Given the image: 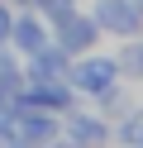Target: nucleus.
Returning a JSON list of instances; mask_svg holds the SVG:
<instances>
[{
    "label": "nucleus",
    "mask_w": 143,
    "mask_h": 148,
    "mask_svg": "<svg viewBox=\"0 0 143 148\" xmlns=\"http://www.w3.org/2000/svg\"><path fill=\"white\" fill-rule=\"evenodd\" d=\"M10 24H14V19H10V14H5V10H0V43H5V38H10Z\"/></svg>",
    "instance_id": "nucleus-12"
},
{
    "label": "nucleus",
    "mask_w": 143,
    "mask_h": 148,
    "mask_svg": "<svg viewBox=\"0 0 143 148\" xmlns=\"http://www.w3.org/2000/svg\"><path fill=\"white\" fill-rule=\"evenodd\" d=\"M14 138L48 143V138H57V124H53V119H38V115H19V119H14Z\"/></svg>",
    "instance_id": "nucleus-6"
},
{
    "label": "nucleus",
    "mask_w": 143,
    "mask_h": 148,
    "mask_svg": "<svg viewBox=\"0 0 143 148\" xmlns=\"http://www.w3.org/2000/svg\"><path fill=\"white\" fill-rule=\"evenodd\" d=\"M24 105H29V110H62V105H72V96H67V86L48 81V86H34V91H29Z\"/></svg>",
    "instance_id": "nucleus-5"
},
{
    "label": "nucleus",
    "mask_w": 143,
    "mask_h": 148,
    "mask_svg": "<svg viewBox=\"0 0 143 148\" xmlns=\"http://www.w3.org/2000/svg\"><path fill=\"white\" fill-rule=\"evenodd\" d=\"M10 34H14V43H19V48H29V53H34V48H43V24H38V19H14V24H10Z\"/></svg>",
    "instance_id": "nucleus-7"
},
{
    "label": "nucleus",
    "mask_w": 143,
    "mask_h": 148,
    "mask_svg": "<svg viewBox=\"0 0 143 148\" xmlns=\"http://www.w3.org/2000/svg\"><path fill=\"white\" fill-rule=\"evenodd\" d=\"M14 86H19V72L10 67L5 58H0V96H5V91H14Z\"/></svg>",
    "instance_id": "nucleus-9"
},
{
    "label": "nucleus",
    "mask_w": 143,
    "mask_h": 148,
    "mask_svg": "<svg viewBox=\"0 0 143 148\" xmlns=\"http://www.w3.org/2000/svg\"><path fill=\"white\" fill-rule=\"evenodd\" d=\"M95 24L110 34H138V5H129V0H100L95 5Z\"/></svg>",
    "instance_id": "nucleus-1"
},
{
    "label": "nucleus",
    "mask_w": 143,
    "mask_h": 148,
    "mask_svg": "<svg viewBox=\"0 0 143 148\" xmlns=\"http://www.w3.org/2000/svg\"><path fill=\"white\" fill-rule=\"evenodd\" d=\"M91 43H95V24L67 14L62 19V53H81V48H91Z\"/></svg>",
    "instance_id": "nucleus-3"
},
{
    "label": "nucleus",
    "mask_w": 143,
    "mask_h": 148,
    "mask_svg": "<svg viewBox=\"0 0 143 148\" xmlns=\"http://www.w3.org/2000/svg\"><path fill=\"white\" fill-rule=\"evenodd\" d=\"M124 138H129V143H143V115H133L129 124H124Z\"/></svg>",
    "instance_id": "nucleus-10"
},
{
    "label": "nucleus",
    "mask_w": 143,
    "mask_h": 148,
    "mask_svg": "<svg viewBox=\"0 0 143 148\" xmlns=\"http://www.w3.org/2000/svg\"><path fill=\"white\" fill-rule=\"evenodd\" d=\"M67 134H72L76 143H95V138H105V124H100V119H72Z\"/></svg>",
    "instance_id": "nucleus-8"
},
{
    "label": "nucleus",
    "mask_w": 143,
    "mask_h": 148,
    "mask_svg": "<svg viewBox=\"0 0 143 148\" xmlns=\"http://www.w3.org/2000/svg\"><path fill=\"white\" fill-rule=\"evenodd\" d=\"M129 72H133V77H143V48L129 53Z\"/></svg>",
    "instance_id": "nucleus-11"
},
{
    "label": "nucleus",
    "mask_w": 143,
    "mask_h": 148,
    "mask_svg": "<svg viewBox=\"0 0 143 148\" xmlns=\"http://www.w3.org/2000/svg\"><path fill=\"white\" fill-rule=\"evenodd\" d=\"M62 67H67V53H62V48H48V43L34 48V67H29V72H34L38 81H57Z\"/></svg>",
    "instance_id": "nucleus-4"
},
{
    "label": "nucleus",
    "mask_w": 143,
    "mask_h": 148,
    "mask_svg": "<svg viewBox=\"0 0 143 148\" xmlns=\"http://www.w3.org/2000/svg\"><path fill=\"white\" fill-rule=\"evenodd\" d=\"M114 72H119V62H110V58H86L81 67H76V86L81 91H105L114 81Z\"/></svg>",
    "instance_id": "nucleus-2"
}]
</instances>
